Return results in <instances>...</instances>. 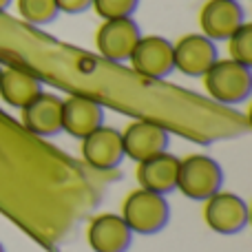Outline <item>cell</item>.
<instances>
[{
	"mask_svg": "<svg viewBox=\"0 0 252 252\" xmlns=\"http://www.w3.org/2000/svg\"><path fill=\"white\" fill-rule=\"evenodd\" d=\"M91 7L104 20H111V18H130V13L137 7V0H91Z\"/></svg>",
	"mask_w": 252,
	"mask_h": 252,
	"instance_id": "18",
	"label": "cell"
},
{
	"mask_svg": "<svg viewBox=\"0 0 252 252\" xmlns=\"http://www.w3.org/2000/svg\"><path fill=\"white\" fill-rule=\"evenodd\" d=\"M128 62L144 78H166L173 66V44L161 35H146L139 38L130 53Z\"/></svg>",
	"mask_w": 252,
	"mask_h": 252,
	"instance_id": "4",
	"label": "cell"
},
{
	"mask_svg": "<svg viewBox=\"0 0 252 252\" xmlns=\"http://www.w3.org/2000/svg\"><path fill=\"white\" fill-rule=\"evenodd\" d=\"M120 217L126 221L130 232L153 235V232L161 230L168 221V204L159 192L137 188L124 199Z\"/></svg>",
	"mask_w": 252,
	"mask_h": 252,
	"instance_id": "2",
	"label": "cell"
},
{
	"mask_svg": "<svg viewBox=\"0 0 252 252\" xmlns=\"http://www.w3.org/2000/svg\"><path fill=\"white\" fill-rule=\"evenodd\" d=\"M217 60V49L204 33H188L173 44V66L190 78H199Z\"/></svg>",
	"mask_w": 252,
	"mask_h": 252,
	"instance_id": "7",
	"label": "cell"
},
{
	"mask_svg": "<svg viewBox=\"0 0 252 252\" xmlns=\"http://www.w3.org/2000/svg\"><path fill=\"white\" fill-rule=\"evenodd\" d=\"M221 186V168L215 159L206 155H190L179 161L175 188L188 199H208Z\"/></svg>",
	"mask_w": 252,
	"mask_h": 252,
	"instance_id": "3",
	"label": "cell"
},
{
	"mask_svg": "<svg viewBox=\"0 0 252 252\" xmlns=\"http://www.w3.org/2000/svg\"><path fill=\"white\" fill-rule=\"evenodd\" d=\"M22 122L35 135H56L62 130V100L53 93L40 91L27 106H22Z\"/></svg>",
	"mask_w": 252,
	"mask_h": 252,
	"instance_id": "11",
	"label": "cell"
},
{
	"mask_svg": "<svg viewBox=\"0 0 252 252\" xmlns=\"http://www.w3.org/2000/svg\"><path fill=\"white\" fill-rule=\"evenodd\" d=\"M166 144H168L166 130L161 128L159 124L146 122V120L133 122L122 133L124 155H128L130 159H135V161H142V159H146V157L157 155V153H164Z\"/></svg>",
	"mask_w": 252,
	"mask_h": 252,
	"instance_id": "10",
	"label": "cell"
},
{
	"mask_svg": "<svg viewBox=\"0 0 252 252\" xmlns=\"http://www.w3.org/2000/svg\"><path fill=\"white\" fill-rule=\"evenodd\" d=\"M139 35V29L130 18H111L104 20L102 27L97 29L95 35V44L97 51L113 62H124L130 58Z\"/></svg>",
	"mask_w": 252,
	"mask_h": 252,
	"instance_id": "5",
	"label": "cell"
},
{
	"mask_svg": "<svg viewBox=\"0 0 252 252\" xmlns=\"http://www.w3.org/2000/svg\"><path fill=\"white\" fill-rule=\"evenodd\" d=\"M228 53H230V60L239 62V64H252V27L248 22H244L228 38Z\"/></svg>",
	"mask_w": 252,
	"mask_h": 252,
	"instance_id": "17",
	"label": "cell"
},
{
	"mask_svg": "<svg viewBox=\"0 0 252 252\" xmlns=\"http://www.w3.org/2000/svg\"><path fill=\"white\" fill-rule=\"evenodd\" d=\"M18 13L31 25H47L58 16L56 0H18Z\"/></svg>",
	"mask_w": 252,
	"mask_h": 252,
	"instance_id": "16",
	"label": "cell"
},
{
	"mask_svg": "<svg viewBox=\"0 0 252 252\" xmlns=\"http://www.w3.org/2000/svg\"><path fill=\"white\" fill-rule=\"evenodd\" d=\"M56 4H58V11L80 13V11L91 7V0H56Z\"/></svg>",
	"mask_w": 252,
	"mask_h": 252,
	"instance_id": "19",
	"label": "cell"
},
{
	"mask_svg": "<svg viewBox=\"0 0 252 252\" xmlns=\"http://www.w3.org/2000/svg\"><path fill=\"white\" fill-rule=\"evenodd\" d=\"M102 124V106L84 95H71L62 100V130L82 139Z\"/></svg>",
	"mask_w": 252,
	"mask_h": 252,
	"instance_id": "13",
	"label": "cell"
},
{
	"mask_svg": "<svg viewBox=\"0 0 252 252\" xmlns=\"http://www.w3.org/2000/svg\"><path fill=\"white\" fill-rule=\"evenodd\" d=\"M42 91L40 80L31 75L29 71L16 69V66H7L0 73V97L7 102L9 106L22 109L33 100L38 93Z\"/></svg>",
	"mask_w": 252,
	"mask_h": 252,
	"instance_id": "15",
	"label": "cell"
},
{
	"mask_svg": "<svg viewBox=\"0 0 252 252\" xmlns=\"http://www.w3.org/2000/svg\"><path fill=\"white\" fill-rule=\"evenodd\" d=\"M0 73H2V66H0Z\"/></svg>",
	"mask_w": 252,
	"mask_h": 252,
	"instance_id": "22",
	"label": "cell"
},
{
	"mask_svg": "<svg viewBox=\"0 0 252 252\" xmlns=\"http://www.w3.org/2000/svg\"><path fill=\"white\" fill-rule=\"evenodd\" d=\"M0 252H4V248H2V244H0Z\"/></svg>",
	"mask_w": 252,
	"mask_h": 252,
	"instance_id": "21",
	"label": "cell"
},
{
	"mask_svg": "<svg viewBox=\"0 0 252 252\" xmlns=\"http://www.w3.org/2000/svg\"><path fill=\"white\" fill-rule=\"evenodd\" d=\"M9 2H11V0H0V11H2V9H7Z\"/></svg>",
	"mask_w": 252,
	"mask_h": 252,
	"instance_id": "20",
	"label": "cell"
},
{
	"mask_svg": "<svg viewBox=\"0 0 252 252\" xmlns=\"http://www.w3.org/2000/svg\"><path fill=\"white\" fill-rule=\"evenodd\" d=\"M201 78H204V87L210 93V97L223 102V104H237V102L246 100L252 84L250 66L239 64L230 58L215 60Z\"/></svg>",
	"mask_w": 252,
	"mask_h": 252,
	"instance_id": "1",
	"label": "cell"
},
{
	"mask_svg": "<svg viewBox=\"0 0 252 252\" xmlns=\"http://www.w3.org/2000/svg\"><path fill=\"white\" fill-rule=\"evenodd\" d=\"M177 166H179V159L166 151L142 159L137 166L139 188L159 192V195L173 190L175 182H177Z\"/></svg>",
	"mask_w": 252,
	"mask_h": 252,
	"instance_id": "14",
	"label": "cell"
},
{
	"mask_svg": "<svg viewBox=\"0 0 252 252\" xmlns=\"http://www.w3.org/2000/svg\"><path fill=\"white\" fill-rule=\"evenodd\" d=\"M199 25L206 38L228 40L244 25V9L237 0H208L199 13Z\"/></svg>",
	"mask_w": 252,
	"mask_h": 252,
	"instance_id": "9",
	"label": "cell"
},
{
	"mask_svg": "<svg viewBox=\"0 0 252 252\" xmlns=\"http://www.w3.org/2000/svg\"><path fill=\"white\" fill-rule=\"evenodd\" d=\"M204 219L208 228L221 235H235L248 223V208L244 199L232 192H215L206 199Z\"/></svg>",
	"mask_w": 252,
	"mask_h": 252,
	"instance_id": "6",
	"label": "cell"
},
{
	"mask_svg": "<svg viewBox=\"0 0 252 252\" xmlns=\"http://www.w3.org/2000/svg\"><path fill=\"white\" fill-rule=\"evenodd\" d=\"M82 157L97 170L115 168L124 157L122 133L100 124L95 130L82 137Z\"/></svg>",
	"mask_w": 252,
	"mask_h": 252,
	"instance_id": "8",
	"label": "cell"
},
{
	"mask_svg": "<svg viewBox=\"0 0 252 252\" xmlns=\"http://www.w3.org/2000/svg\"><path fill=\"white\" fill-rule=\"evenodd\" d=\"M87 237L95 252H126L133 232L120 215H97L89 223Z\"/></svg>",
	"mask_w": 252,
	"mask_h": 252,
	"instance_id": "12",
	"label": "cell"
}]
</instances>
